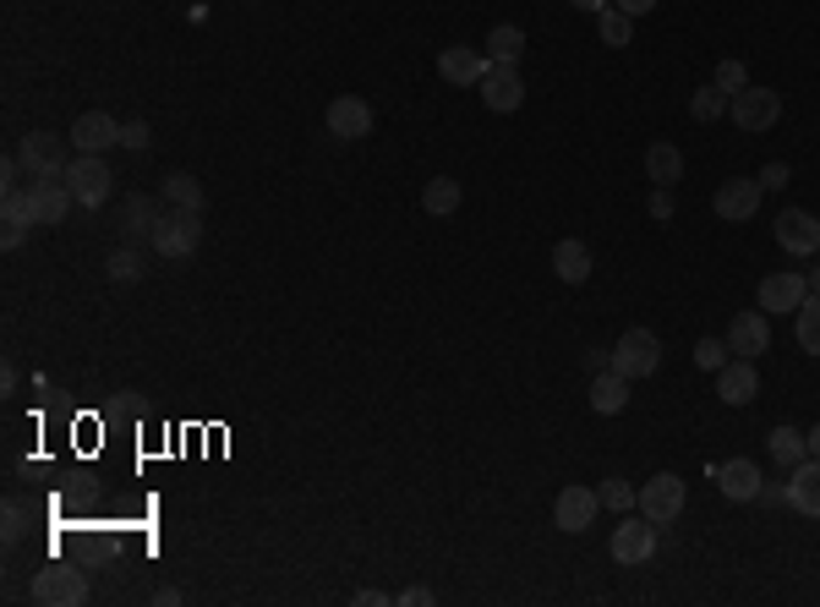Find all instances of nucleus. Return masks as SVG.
Here are the masks:
<instances>
[{"mask_svg": "<svg viewBox=\"0 0 820 607\" xmlns=\"http://www.w3.org/2000/svg\"><path fill=\"white\" fill-rule=\"evenodd\" d=\"M165 258H191L197 247H202V208H170L165 202V213H159V225H154V236H148Z\"/></svg>", "mask_w": 820, "mask_h": 607, "instance_id": "f257e3e1", "label": "nucleus"}, {"mask_svg": "<svg viewBox=\"0 0 820 607\" xmlns=\"http://www.w3.org/2000/svg\"><path fill=\"white\" fill-rule=\"evenodd\" d=\"M28 597H33L39 607H82L88 603V575L71 569V564H50V569L33 575Z\"/></svg>", "mask_w": 820, "mask_h": 607, "instance_id": "f03ea898", "label": "nucleus"}, {"mask_svg": "<svg viewBox=\"0 0 820 607\" xmlns=\"http://www.w3.org/2000/svg\"><path fill=\"white\" fill-rule=\"evenodd\" d=\"M61 176H66V187H71V198L82 202V208H99V202L116 192V170L105 165V153H77Z\"/></svg>", "mask_w": 820, "mask_h": 607, "instance_id": "7ed1b4c3", "label": "nucleus"}, {"mask_svg": "<svg viewBox=\"0 0 820 607\" xmlns=\"http://www.w3.org/2000/svg\"><path fill=\"white\" fill-rule=\"evenodd\" d=\"M662 367V339L651 335V329H630V335L613 345V372H624V378H651Z\"/></svg>", "mask_w": 820, "mask_h": 607, "instance_id": "20e7f679", "label": "nucleus"}, {"mask_svg": "<svg viewBox=\"0 0 820 607\" xmlns=\"http://www.w3.org/2000/svg\"><path fill=\"white\" fill-rule=\"evenodd\" d=\"M728 110H733L739 132H771L777 116H782V99H777V88H739L728 99Z\"/></svg>", "mask_w": 820, "mask_h": 607, "instance_id": "39448f33", "label": "nucleus"}, {"mask_svg": "<svg viewBox=\"0 0 820 607\" xmlns=\"http://www.w3.org/2000/svg\"><path fill=\"white\" fill-rule=\"evenodd\" d=\"M640 515H645L651 526H673V520L684 515V481L673 471L651 476V481L640 487Z\"/></svg>", "mask_w": 820, "mask_h": 607, "instance_id": "423d86ee", "label": "nucleus"}, {"mask_svg": "<svg viewBox=\"0 0 820 607\" xmlns=\"http://www.w3.org/2000/svg\"><path fill=\"white\" fill-rule=\"evenodd\" d=\"M777 247L793 258H816L820 252V219L810 208H782L777 213Z\"/></svg>", "mask_w": 820, "mask_h": 607, "instance_id": "0eeeda50", "label": "nucleus"}, {"mask_svg": "<svg viewBox=\"0 0 820 607\" xmlns=\"http://www.w3.org/2000/svg\"><path fill=\"white\" fill-rule=\"evenodd\" d=\"M17 159H22V170L33 176V181H45V176H61L66 165V142L56 132H28L22 137V148H17Z\"/></svg>", "mask_w": 820, "mask_h": 607, "instance_id": "6e6552de", "label": "nucleus"}, {"mask_svg": "<svg viewBox=\"0 0 820 607\" xmlns=\"http://www.w3.org/2000/svg\"><path fill=\"white\" fill-rule=\"evenodd\" d=\"M596 509H602V492L574 481V487L559 492V504H553V526L559 531H585V526H596Z\"/></svg>", "mask_w": 820, "mask_h": 607, "instance_id": "1a4fd4ad", "label": "nucleus"}, {"mask_svg": "<svg viewBox=\"0 0 820 607\" xmlns=\"http://www.w3.org/2000/svg\"><path fill=\"white\" fill-rule=\"evenodd\" d=\"M755 395H760L755 361H744V356H728V361L717 367V400H722V405H750Z\"/></svg>", "mask_w": 820, "mask_h": 607, "instance_id": "9d476101", "label": "nucleus"}, {"mask_svg": "<svg viewBox=\"0 0 820 607\" xmlns=\"http://www.w3.org/2000/svg\"><path fill=\"white\" fill-rule=\"evenodd\" d=\"M71 187H66V176H45V181H33L28 187V208H33V225H61L66 213H71Z\"/></svg>", "mask_w": 820, "mask_h": 607, "instance_id": "9b49d317", "label": "nucleus"}, {"mask_svg": "<svg viewBox=\"0 0 820 607\" xmlns=\"http://www.w3.org/2000/svg\"><path fill=\"white\" fill-rule=\"evenodd\" d=\"M487 67H493V61H487L482 50H471V44H448L438 56V77L454 82V88H476V82L487 77Z\"/></svg>", "mask_w": 820, "mask_h": 607, "instance_id": "f8f14e48", "label": "nucleus"}, {"mask_svg": "<svg viewBox=\"0 0 820 607\" xmlns=\"http://www.w3.org/2000/svg\"><path fill=\"white\" fill-rule=\"evenodd\" d=\"M476 88H482V105L498 110V116H508V110L525 105V82H520V71L514 67H487V77H482Z\"/></svg>", "mask_w": 820, "mask_h": 607, "instance_id": "ddd939ff", "label": "nucleus"}, {"mask_svg": "<svg viewBox=\"0 0 820 607\" xmlns=\"http://www.w3.org/2000/svg\"><path fill=\"white\" fill-rule=\"evenodd\" d=\"M711 208H717V219H728V225H744V219H755L760 208V181H722L717 187V198H711Z\"/></svg>", "mask_w": 820, "mask_h": 607, "instance_id": "4468645a", "label": "nucleus"}, {"mask_svg": "<svg viewBox=\"0 0 820 607\" xmlns=\"http://www.w3.org/2000/svg\"><path fill=\"white\" fill-rule=\"evenodd\" d=\"M804 296H810L804 273H765L760 279V312H799Z\"/></svg>", "mask_w": 820, "mask_h": 607, "instance_id": "2eb2a0df", "label": "nucleus"}, {"mask_svg": "<svg viewBox=\"0 0 820 607\" xmlns=\"http://www.w3.org/2000/svg\"><path fill=\"white\" fill-rule=\"evenodd\" d=\"M328 132L345 137V142L367 137V132H373V105H367V99H356V93H339V99L328 105Z\"/></svg>", "mask_w": 820, "mask_h": 607, "instance_id": "dca6fc26", "label": "nucleus"}, {"mask_svg": "<svg viewBox=\"0 0 820 607\" xmlns=\"http://www.w3.org/2000/svg\"><path fill=\"white\" fill-rule=\"evenodd\" d=\"M728 350L733 356H744V361H755L760 350H771V324H765V312H739L733 324H728Z\"/></svg>", "mask_w": 820, "mask_h": 607, "instance_id": "f3484780", "label": "nucleus"}, {"mask_svg": "<svg viewBox=\"0 0 820 607\" xmlns=\"http://www.w3.org/2000/svg\"><path fill=\"white\" fill-rule=\"evenodd\" d=\"M71 142H77V153H105V148H116V142H121V121H116V116H105V110H88V116H77Z\"/></svg>", "mask_w": 820, "mask_h": 607, "instance_id": "a211bd4d", "label": "nucleus"}, {"mask_svg": "<svg viewBox=\"0 0 820 607\" xmlns=\"http://www.w3.org/2000/svg\"><path fill=\"white\" fill-rule=\"evenodd\" d=\"M656 553V526L640 515V520H624L619 531H613V558L619 564H645Z\"/></svg>", "mask_w": 820, "mask_h": 607, "instance_id": "6ab92c4d", "label": "nucleus"}, {"mask_svg": "<svg viewBox=\"0 0 820 607\" xmlns=\"http://www.w3.org/2000/svg\"><path fill=\"white\" fill-rule=\"evenodd\" d=\"M788 504H793L799 515L820 520V460H816V455H810L804 466H793V481H788Z\"/></svg>", "mask_w": 820, "mask_h": 607, "instance_id": "aec40b11", "label": "nucleus"}, {"mask_svg": "<svg viewBox=\"0 0 820 607\" xmlns=\"http://www.w3.org/2000/svg\"><path fill=\"white\" fill-rule=\"evenodd\" d=\"M624 405H630V378L613 372V367H602L596 384H591V410H596V416H619Z\"/></svg>", "mask_w": 820, "mask_h": 607, "instance_id": "412c9836", "label": "nucleus"}, {"mask_svg": "<svg viewBox=\"0 0 820 607\" xmlns=\"http://www.w3.org/2000/svg\"><path fill=\"white\" fill-rule=\"evenodd\" d=\"M722 481H717V487H722V492H728V498H733V504H755V492H760V481H765V476H760V466L755 460H728V466H722Z\"/></svg>", "mask_w": 820, "mask_h": 607, "instance_id": "4be33fe9", "label": "nucleus"}, {"mask_svg": "<svg viewBox=\"0 0 820 607\" xmlns=\"http://www.w3.org/2000/svg\"><path fill=\"white\" fill-rule=\"evenodd\" d=\"M645 176H651L656 187H679V181H684V153H679L673 142H651V148H645Z\"/></svg>", "mask_w": 820, "mask_h": 607, "instance_id": "5701e85b", "label": "nucleus"}, {"mask_svg": "<svg viewBox=\"0 0 820 607\" xmlns=\"http://www.w3.org/2000/svg\"><path fill=\"white\" fill-rule=\"evenodd\" d=\"M553 269H559L564 285H585V279H591V247H585V241H574V236L559 241V247H553Z\"/></svg>", "mask_w": 820, "mask_h": 607, "instance_id": "b1692460", "label": "nucleus"}, {"mask_svg": "<svg viewBox=\"0 0 820 607\" xmlns=\"http://www.w3.org/2000/svg\"><path fill=\"white\" fill-rule=\"evenodd\" d=\"M159 213H165V208H159V202L148 198V192H131V198L121 202V230L142 241V236H154V225H159Z\"/></svg>", "mask_w": 820, "mask_h": 607, "instance_id": "393cba45", "label": "nucleus"}, {"mask_svg": "<svg viewBox=\"0 0 820 607\" xmlns=\"http://www.w3.org/2000/svg\"><path fill=\"white\" fill-rule=\"evenodd\" d=\"M520 56H525V33H520L514 22H498V28L487 33V61H493V67H520Z\"/></svg>", "mask_w": 820, "mask_h": 607, "instance_id": "a878e982", "label": "nucleus"}, {"mask_svg": "<svg viewBox=\"0 0 820 607\" xmlns=\"http://www.w3.org/2000/svg\"><path fill=\"white\" fill-rule=\"evenodd\" d=\"M771 455H777V466H804L810 460V444H804V432L799 427H771Z\"/></svg>", "mask_w": 820, "mask_h": 607, "instance_id": "bb28decb", "label": "nucleus"}, {"mask_svg": "<svg viewBox=\"0 0 820 607\" xmlns=\"http://www.w3.org/2000/svg\"><path fill=\"white\" fill-rule=\"evenodd\" d=\"M799 324H793V335H799V350H810L820 356V290H810L804 301H799V312H793Z\"/></svg>", "mask_w": 820, "mask_h": 607, "instance_id": "cd10ccee", "label": "nucleus"}, {"mask_svg": "<svg viewBox=\"0 0 820 607\" xmlns=\"http://www.w3.org/2000/svg\"><path fill=\"white\" fill-rule=\"evenodd\" d=\"M422 208H427L433 219H448V213L460 208V181H454V176H433L427 192H422Z\"/></svg>", "mask_w": 820, "mask_h": 607, "instance_id": "c85d7f7f", "label": "nucleus"}, {"mask_svg": "<svg viewBox=\"0 0 820 607\" xmlns=\"http://www.w3.org/2000/svg\"><path fill=\"white\" fill-rule=\"evenodd\" d=\"M165 202H170V208H202V181L187 176V170L165 176Z\"/></svg>", "mask_w": 820, "mask_h": 607, "instance_id": "c756f323", "label": "nucleus"}, {"mask_svg": "<svg viewBox=\"0 0 820 607\" xmlns=\"http://www.w3.org/2000/svg\"><path fill=\"white\" fill-rule=\"evenodd\" d=\"M596 33H602V44H630V33H634V17H624L619 6H607V11H596Z\"/></svg>", "mask_w": 820, "mask_h": 607, "instance_id": "7c9ffc66", "label": "nucleus"}, {"mask_svg": "<svg viewBox=\"0 0 820 607\" xmlns=\"http://www.w3.org/2000/svg\"><path fill=\"white\" fill-rule=\"evenodd\" d=\"M690 116H694V121H722V116H728V93H722L717 82H705V88H694V99H690Z\"/></svg>", "mask_w": 820, "mask_h": 607, "instance_id": "2f4dec72", "label": "nucleus"}, {"mask_svg": "<svg viewBox=\"0 0 820 607\" xmlns=\"http://www.w3.org/2000/svg\"><path fill=\"white\" fill-rule=\"evenodd\" d=\"M28 526H33V509H28L22 498H6V504H0V537L22 541L28 537Z\"/></svg>", "mask_w": 820, "mask_h": 607, "instance_id": "473e14b6", "label": "nucleus"}, {"mask_svg": "<svg viewBox=\"0 0 820 607\" xmlns=\"http://www.w3.org/2000/svg\"><path fill=\"white\" fill-rule=\"evenodd\" d=\"M105 273H110L116 285H137V279L148 273V263H142V252H137V247H121V252H110Z\"/></svg>", "mask_w": 820, "mask_h": 607, "instance_id": "72a5a7b5", "label": "nucleus"}, {"mask_svg": "<svg viewBox=\"0 0 820 607\" xmlns=\"http://www.w3.org/2000/svg\"><path fill=\"white\" fill-rule=\"evenodd\" d=\"M602 504L624 515V509H634V504H640V492H634V487L624 481V476H607V481H602Z\"/></svg>", "mask_w": 820, "mask_h": 607, "instance_id": "f704fd0d", "label": "nucleus"}, {"mask_svg": "<svg viewBox=\"0 0 820 607\" xmlns=\"http://www.w3.org/2000/svg\"><path fill=\"white\" fill-rule=\"evenodd\" d=\"M717 88H722L728 99H733L739 88H750V71H744V61H722V67H717Z\"/></svg>", "mask_w": 820, "mask_h": 607, "instance_id": "c9c22d12", "label": "nucleus"}, {"mask_svg": "<svg viewBox=\"0 0 820 607\" xmlns=\"http://www.w3.org/2000/svg\"><path fill=\"white\" fill-rule=\"evenodd\" d=\"M694 361H700L705 372H717V367L728 361V339H700V345H694Z\"/></svg>", "mask_w": 820, "mask_h": 607, "instance_id": "e433bc0d", "label": "nucleus"}, {"mask_svg": "<svg viewBox=\"0 0 820 607\" xmlns=\"http://www.w3.org/2000/svg\"><path fill=\"white\" fill-rule=\"evenodd\" d=\"M121 148L142 153V148H148V121H127V127H121Z\"/></svg>", "mask_w": 820, "mask_h": 607, "instance_id": "4c0bfd02", "label": "nucleus"}, {"mask_svg": "<svg viewBox=\"0 0 820 607\" xmlns=\"http://www.w3.org/2000/svg\"><path fill=\"white\" fill-rule=\"evenodd\" d=\"M788 187V165H765L760 170V192H782Z\"/></svg>", "mask_w": 820, "mask_h": 607, "instance_id": "58836bf2", "label": "nucleus"}, {"mask_svg": "<svg viewBox=\"0 0 820 607\" xmlns=\"http://www.w3.org/2000/svg\"><path fill=\"white\" fill-rule=\"evenodd\" d=\"M22 236H28V219H6V230H0V247H6V252H17V247H22Z\"/></svg>", "mask_w": 820, "mask_h": 607, "instance_id": "ea45409f", "label": "nucleus"}, {"mask_svg": "<svg viewBox=\"0 0 820 607\" xmlns=\"http://www.w3.org/2000/svg\"><path fill=\"white\" fill-rule=\"evenodd\" d=\"M651 219H673V192H668V187H656V198H651Z\"/></svg>", "mask_w": 820, "mask_h": 607, "instance_id": "a19ab883", "label": "nucleus"}, {"mask_svg": "<svg viewBox=\"0 0 820 607\" xmlns=\"http://www.w3.org/2000/svg\"><path fill=\"white\" fill-rule=\"evenodd\" d=\"M613 6H619V11H624V17H645V11H651V6H656V0H613Z\"/></svg>", "mask_w": 820, "mask_h": 607, "instance_id": "79ce46f5", "label": "nucleus"}, {"mask_svg": "<svg viewBox=\"0 0 820 607\" xmlns=\"http://www.w3.org/2000/svg\"><path fill=\"white\" fill-rule=\"evenodd\" d=\"M399 603H405V607H422V603H433V591H427V586H411Z\"/></svg>", "mask_w": 820, "mask_h": 607, "instance_id": "37998d69", "label": "nucleus"}, {"mask_svg": "<svg viewBox=\"0 0 820 607\" xmlns=\"http://www.w3.org/2000/svg\"><path fill=\"white\" fill-rule=\"evenodd\" d=\"M0 395H17V367H0Z\"/></svg>", "mask_w": 820, "mask_h": 607, "instance_id": "c03bdc74", "label": "nucleus"}, {"mask_svg": "<svg viewBox=\"0 0 820 607\" xmlns=\"http://www.w3.org/2000/svg\"><path fill=\"white\" fill-rule=\"evenodd\" d=\"M569 6H580V11H607L613 0H569Z\"/></svg>", "mask_w": 820, "mask_h": 607, "instance_id": "a18cd8bd", "label": "nucleus"}, {"mask_svg": "<svg viewBox=\"0 0 820 607\" xmlns=\"http://www.w3.org/2000/svg\"><path fill=\"white\" fill-rule=\"evenodd\" d=\"M804 444H810V455L820 460V427H810V432H804Z\"/></svg>", "mask_w": 820, "mask_h": 607, "instance_id": "49530a36", "label": "nucleus"}, {"mask_svg": "<svg viewBox=\"0 0 820 607\" xmlns=\"http://www.w3.org/2000/svg\"><path fill=\"white\" fill-rule=\"evenodd\" d=\"M810 290H820V263H816V269H810Z\"/></svg>", "mask_w": 820, "mask_h": 607, "instance_id": "de8ad7c7", "label": "nucleus"}]
</instances>
